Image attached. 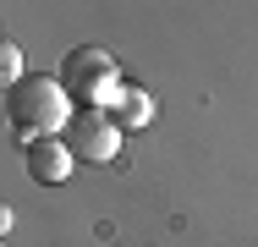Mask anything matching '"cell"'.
<instances>
[{"label":"cell","mask_w":258,"mask_h":247,"mask_svg":"<svg viewBox=\"0 0 258 247\" xmlns=\"http://www.w3.org/2000/svg\"><path fill=\"white\" fill-rule=\"evenodd\" d=\"M6 115L33 143V138H50L55 127L72 121V94L60 88V77H17L11 83V99H6Z\"/></svg>","instance_id":"obj_1"},{"label":"cell","mask_w":258,"mask_h":247,"mask_svg":"<svg viewBox=\"0 0 258 247\" xmlns=\"http://www.w3.org/2000/svg\"><path fill=\"white\" fill-rule=\"evenodd\" d=\"M17 66H22V55L11 44H0V77H17Z\"/></svg>","instance_id":"obj_6"},{"label":"cell","mask_w":258,"mask_h":247,"mask_svg":"<svg viewBox=\"0 0 258 247\" xmlns=\"http://www.w3.org/2000/svg\"><path fill=\"white\" fill-rule=\"evenodd\" d=\"M60 88L83 99V110H94V99L121 88V83H115V60H110L104 49H72L66 66H60Z\"/></svg>","instance_id":"obj_3"},{"label":"cell","mask_w":258,"mask_h":247,"mask_svg":"<svg viewBox=\"0 0 258 247\" xmlns=\"http://www.w3.org/2000/svg\"><path fill=\"white\" fill-rule=\"evenodd\" d=\"M0 231H11V209L6 203H0Z\"/></svg>","instance_id":"obj_7"},{"label":"cell","mask_w":258,"mask_h":247,"mask_svg":"<svg viewBox=\"0 0 258 247\" xmlns=\"http://www.w3.org/2000/svg\"><path fill=\"white\" fill-rule=\"evenodd\" d=\"M115 104H121V121L126 127H149V115H154V99L143 88H115Z\"/></svg>","instance_id":"obj_5"},{"label":"cell","mask_w":258,"mask_h":247,"mask_svg":"<svg viewBox=\"0 0 258 247\" xmlns=\"http://www.w3.org/2000/svg\"><path fill=\"white\" fill-rule=\"evenodd\" d=\"M60 143L77 159H88V165H110L121 154V127L104 110H72V121L60 127Z\"/></svg>","instance_id":"obj_2"},{"label":"cell","mask_w":258,"mask_h":247,"mask_svg":"<svg viewBox=\"0 0 258 247\" xmlns=\"http://www.w3.org/2000/svg\"><path fill=\"white\" fill-rule=\"evenodd\" d=\"M0 247H6V242H0Z\"/></svg>","instance_id":"obj_8"},{"label":"cell","mask_w":258,"mask_h":247,"mask_svg":"<svg viewBox=\"0 0 258 247\" xmlns=\"http://www.w3.org/2000/svg\"><path fill=\"white\" fill-rule=\"evenodd\" d=\"M72 165H77V154H72V148L60 143V138H33V143H28V176H33V181H66V176H72Z\"/></svg>","instance_id":"obj_4"}]
</instances>
